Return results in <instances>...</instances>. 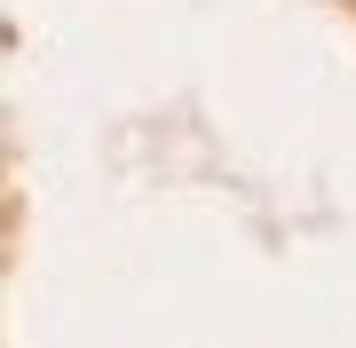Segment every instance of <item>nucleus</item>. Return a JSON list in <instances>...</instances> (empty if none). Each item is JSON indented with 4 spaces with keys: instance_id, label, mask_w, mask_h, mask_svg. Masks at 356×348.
Returning a JSON list of instances; mask_svg holds the SVG:
<instances>
[]
</instances>
